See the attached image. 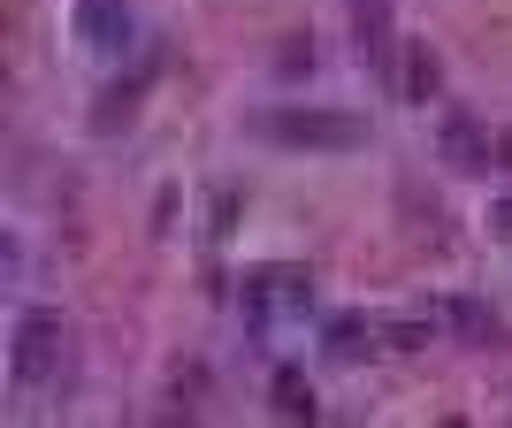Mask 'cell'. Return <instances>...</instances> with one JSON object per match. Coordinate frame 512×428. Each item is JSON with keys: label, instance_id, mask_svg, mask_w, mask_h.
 <instances>
[{"label": "cell", "instance_id": "1", "mask_svg": "<svg viewBox=\"0 0 512 428\" xmlns=\"http://www.w3.org/2000/svg\"><path fill=\"white\" fill-rule=\"evenodd\" d=\"M16 337H23V344H16V375H23V383H31V375H46V360H54V337H62V329H54L46 314H31Z\"/></svg>", "mask_w": 512, "mask_h": 428}]
</instances>
